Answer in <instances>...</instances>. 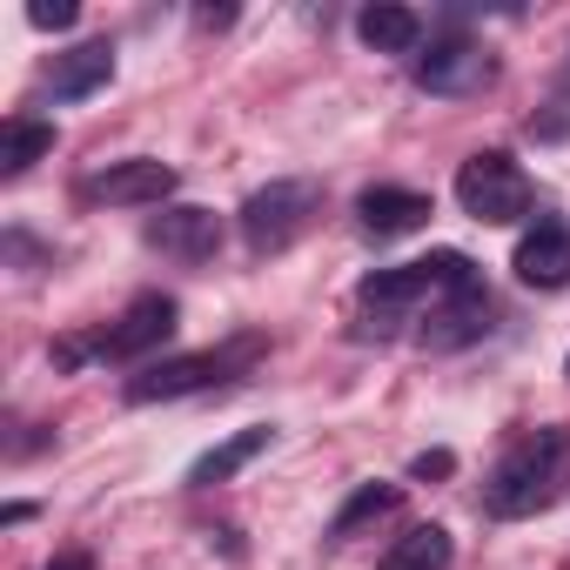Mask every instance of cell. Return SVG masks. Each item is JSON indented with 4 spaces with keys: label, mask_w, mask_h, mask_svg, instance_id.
<instances>
[{
    "label": "cell",
    "mask_w": 570,
    "mask_h": 570,
    "mask_svg": "<svg viewBox=\"0 0 570 570\" xmlns=\"http://www.w3.org/2000/svg\"><path fill=\"white\" fill-rule=\"evenodd\" d=\"M476 282V268H470V255H456V248H436V255H423V262H396V268H376L363 289H356V303L376 316V323H396V316H410L416 303H443L450 289H470Z\"/></svg>",
    "instance_id": "6da1fadb"
},
{
    "label": "cell",
    "mask_w": 570,
    "mask_h": 570,
    "mask_svg": "<svg viewBox=\"0 0 570 570\" xmlns=\"http://www.w3.org/2000/svg\"><path fill=\"white\" fill-rule=\"evenodd\" d=\"M557 476H563V436L557 430H537L523 443H510L483 483V503L490 517H530L537 503L557 497Z\"/></svg>",
    "instance_id": "7a4b0ae2"
},
{
    "label": "cell",
    "mask_w": 570,
    "mask_h": 570,
    "mask_svg": "<svg viewBox=\"0 0 570 570\" xmlns=\"http://www.w3.org/2000/svg\"><path fill=\"white\" fill-rule=\"evenodd\" d=\"M456 202H463V215H476L490 228H510V222L530 215V175L503 148H483L456 168Z\"/></svg>",
    "instance_id": "3957f363"
},
{
    "label": "cell",
    "mask_w": 570,
    "mask_h": 570,
    "mask_svg": "<svg viewBox=\"0 0 570 570\" xmlns=\"http://www.w3.org/2000/svg\"><path fill=\"white\" fill-rule=\"evenodd\" d=\"M316 208H323L316 181H268V188H255V195L242 202V242H248L255 255H275V248H289V242L309 228Z\"/></svg>",
    "instance_id": "277c9868"
},
{
    "label": "cell",
    "mask_w": 570,
    "mask_h": 570,
    "mask_svg": "<svg viewBox=\"0 0 570 570\" xmlns=\"http://www.w3.org/2000/svg\"><path fill=\"white\" fill-rule=\"evenodd\" d=\"M262 343H228V350H195V356H168L141 376H128V403H175V396H195L208 383H222L228 370H242Z\"/></svg>",
    "instance_id": "5b68a950"
},
{
    "label": "cell",
    "mask_w": 570,
    "mask_h": 570,
    "mask_svg": "<svg viewBox=\"0 0 570 570\" xmlns=\"http://www.w3.org/2000/svg\"><path fill=\"white\" fill-rule=\"evenodd\" d=\"M88 202H108V208H161L175 195V168L155 161V155H135V161H108L101 175L81 181Z\"/></svg>",
    "instance_id": "8992f818"
},
{
    "label": "cell",
    "mask_w": 570,
    "mask_h": 570,
    "mask_svg": "<svg viewBox=\"0 0 570 570\" xmlns=\"http://www.w3.org/2000/svg\"><path fill=\"white\" fill-rule=\"evenodd\" d=\"M497 75V61L483 55V41H430V55H416V88L423 95H476L483 81Z\"/></svg>",
    "instance_id": "52a82bcc"
},
{
    "label": "cell",
    "mask_w": 570,
    "mask_h": 570,
    "mask_svg": "<svg viewBox=\"0 0 570 570\" xmlns=\"http://www.w3.org/2000/svg\"><path fill=\"white\" fill-rule=\"evenodd\" d=\"M168 336H175V296H135V303L115 316V330L101 336V356H108V363H135V356L161 350Z\"/></svg>",
    "instance_id": "ba28073f"
},
{
    "label": "cell",
    "mask_w": 570,
    "mask_h": 570,
    "mask_svg": "<svg viewBox=\"0 0 570 570\" xmlns=\"http://www.w3.org/2000/svg\"><path fill=\"white\" fill-rule=\"evenodd\" d=\"M148 242L175 262H208L222 248V222H215V208H161L148 222Z\"/></svg>",
    "instance_id": "9c48e42d"
},
{
    "label": "cell",
    "mask_w": 570,
    "mask_h": 570,
    "mask_svg": "<svg viewBox=\"0 0 570 570\" xmlns=\"http://www.w3.org/2000/svg\"><path fill=\"white\" fill-rule=\"evenodd\" d=\"M490 330V296L476 289H450L436 309H430V323H423V350H463V343H476Z\"/></svg>",
    "instance_id": "30bf717a"
},
{
    "label": "cell",
    "mask_w": 570,
    "mask_h": 570,
    "mask_svg": "<svg viewBox=\"0 0 570 570\" xmlns=\"http://www.w3.org/2000/svg\"><path fill=\"white\" fill-rule=\"evenodd\" d=\"M517 282H530V289H563L570 282V228L563 222H537L517 242Z\"/></svg>",
    "instance_id": "8fae6325"
},
{
    "label": "cell",
    "mask_w": 570,
    "mask_h": 570,
    "mask_svg": "<svg viewBox=\"0 0 570 570\" xmlns=\"http://www.w3.org/2000/svg\"><path fill=\"white\" fill-rule=\"evenodd\" d=\"M108 75H115V41H81V48L55 55V68H48V95H55V101H81V95L108 88Z\"/></svg>",
    "instance_id": "7c38bea8"
},
{
    "label": "cell",
    "mask_w": 570,
    "mask_h": 570,
    "mask_svg": "<svg viewBox=\"0 0 570 570\" xmlns=\"http://www.w3.org/2000/svg\"><path fill=\"white\" fill-rule=\"evenodd\" d=\"M356 215H363L370 235H410V228L430 222V195L383 181V188H363V195H356Z\"/></svg>",
    "instance_id": "4fadbf2b"
},
{
    "label": "cell",
    "mask_w": 570,
    "mask_h": 570,
    "mask_svg": "<svg viewBox=\"0 0 570 570\" xmlns=\"http://www.w3.org/2000/svg\"><path fill=\"white\" fill-rule=\"evenodd\" d=\"M356 35H363V48H376V55H416L423 48V21L410 14V8H363L356 14Z\"/></svg>",
    "instance_id": "5bb4252c"
},
{
    "label": "cell",
    "mask_w": 570,
    "mask_h": 570,
    "mask_svg": "<svg viewBox=\"0 0 570 570\" xmlns=\"http://www.w3.org/2000/svg\"><path fill=\"white\" fill-rule=\"evenodd\" d=\"M262 450H268V430H235L228 443H215V450H208V456L188 470V483H195V490H208V483H228V476H235V470H248Z\"/></svg>",
    "instance_id": "9a60e30c"
},
{
    "label": "cell",
    "mask_w": 570,
    "mask_h": 570,
    "mask_svg": "<svg viewBox=\"0 0 570 570\" xmlns=\"http://www.w3.org/2000/svg\"><path fill=\"white\" fill-rule=\"evenodd\" d=\"M376 570H450V530L416 523L410 537H396V550H390Z\"/></svg>",
    "instance_id": "2e32d148"
},
{
    "label": "cell",
    "mask_w": 570,
    "mask_h": 570,
    "mask_svg": "<svg viewBox=\"0 0 570 570\" xmlns=\"http://www.w3.org/2000/svg\"><path fill=\"white\" fill-rule=\"evenodd\" d=\"M396 510V483H363L343 510H336V523H330V537L343 543V537H356L363 523H376V517H390Z\"/></svg>",
    "instance_id": "e0dca14e"
},
{
    "label": "cell",
    "mask_w": 570,
    "mask_h": 570,
    "mask_svg": "<svg viewBox=\"0 0 570 570\" xmlns=\"http://www.w3.org/2000/svg\"><path fill=\"white\" fill-rule=\"evenodd\" d=\"M48 148H55V128H48V121H8V148H0V168H8V175H28Z\"/></svg>",
    "instance_id": "ac0fdd59"
},
{
    "label": "cell",
    "mask_w": 570,
    "mask_h": 570,
    "mask_svg": "<svg viewBox=\"0 0 570 570\" xmlns=\"http://www.w3.org/2000/svg\"><path fill=\"white\" fill-rule=\"evenodd\" d=\"M543 108H550V115H537L530 128H537L543 141H563V135H570V61H563V75H557V88H550Z\"/></svg>",
    "instance_id": "d6986e66"
},
{
    "label": "cell",
    "mask_w": 570,
    "mask_h": 570,
    "mask_svg": "<svg viewBox=\"0 0 570 570\" xmlns=\"http://www.w3.org/2000/svg\"><path fill=\"white\" fill-rule=\"evenodd\" d=\"M28 21H35V28H75V8H68V0H35Z\"/></svg>",
    "instance_id": "ffe728a7"
},
{
    "label": "cell",
    "mask_w": 570,
    "mask_h": 570,
    "mask_svg": "<svg viewBox=\"0 0 570 570\" xmlns=\"http://www.w3.org/2000/svg\"><path fill=\"white\" fill-rule=\"evenodd\" d=\"M443 470H450V456H443V450H436V456H416V476H443Z\"/></svg>",
    "instance_id": "44dd1931"
},
{
    "label": "cell",
    "mask_w": 570,
    "mask_h": 570,
    "mask_svg": "<svg viewBox=\"0 0 570 570\" xmlns=\"http://www.w3.org/2000/svg\"><path fill=\"white\" fill-rule=\"evenodd\" d=\"M48 570H95V557H81V550H68V557H55Z\"/></svg>",
    "instance_id": "7402d4cb"
}]
</instances>
